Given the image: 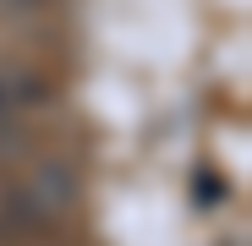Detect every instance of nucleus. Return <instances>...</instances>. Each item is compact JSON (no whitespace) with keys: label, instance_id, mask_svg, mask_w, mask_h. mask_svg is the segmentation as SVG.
I'll list each match as a JSON object with an SVG mask.
<instances>
[{"label":"nucleus","instance_id":"1","mask_svg":"<svg viewBox=\"0 0 252 246\" xmlns=\"http://www.w3.org/2000/svg\"><path fill=\"white\" fill-rule=\"evenodd\" d=\"M77 197H82V181L71 164L61 159H38L28 181L17 191H6V202H0V214H6V224H55L77 208Z\"/></svg>","mask_w":252,"mask_h":246},{"label":"nucleus","instance_id":"2","mask_svg":"<svg viewBox=\"0 0 252 246\" xmlns=\"http://www.w3.org/2000/svg\"><path fill=\"white\" fill-rule=\"evenodd\" d=\"M0 148H22V137H17V115H6V109H0Z\"/></svg>","mask_w":252,"mask_h":246}]
</instances>
